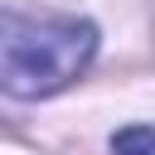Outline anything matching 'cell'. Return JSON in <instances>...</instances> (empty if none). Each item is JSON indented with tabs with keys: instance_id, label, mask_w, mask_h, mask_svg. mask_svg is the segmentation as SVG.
Returning <instances> with one entry per match:
<instances>
[{
	"instance_id": "cell-1",
	"label": "cell",
	"mask_w": 155,
	"mask_h": 155,
	"mask_svg": "<svg viewBox=\"0 0 155 155\" xmlns=\"http://www.w3.org/2000/svg\"><path fill=\"white\" fill-rule=\"evenodd\" d=\"M97 53V24L78 15H15L0 10V92L34 102L63 92Z\"/></svg>"
},
{
	"instance_id": "cell-2",
	"label": "cell",
	"mask_w": 155,
	"mask_h": 155,
	"mask_svg": "<svg viewBox=\"0 0 155 155\" xmlns=\"http://www.w3.org/2000/svg\"><path fill=\"white\" fill-rule=\"evenodd\" d=\"M111 150H116V155H150V126L116 131V136H111Z\"/></svg>"
}]
</instances>
